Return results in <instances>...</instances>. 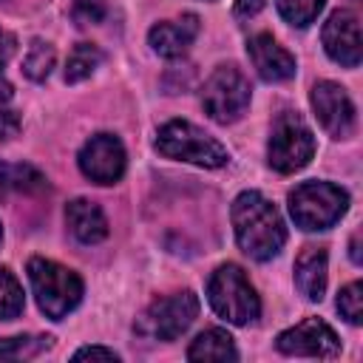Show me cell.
I'll list each match as a JSON object with an SVG mask.
<instances>
[{"label":"cell","mask_w":363,"mask_h":363,"mask_svg":"<svg viewBox=\"0 0 363 363\" xmlns=\"http://www.w3.org/2000/svg\"><path fill=\"white\" fill-rule=\"evenodd\" d=\"M233 230L238 247L255 258V261H272L284 241H286V227L281 213L269 199H264L258 190H244L233 201Z\"/></svg>","instance_id":"cell-1"},{"label":"cell","mask_w":363,"mask_h":363,"mask_svg":"<svg viewBox=\"0 0 363 363\" xmlns=\"http://www.w3.org/2000/svg\"><path fill=\"white\" fill-rule=\"evenodd\" d=\"M28 281H31V292L37 298V306L51 320H62L82 301V278L57 261L31 258L28 261Z\"/></svg>","instance_id":"cell-2"},{"label":"cell","mask_w":363,"mask_h":363,"mask_svg":"<svg viewBox=\"0 0 363 363\" xmlns=\"http://www.w3.org/2000/svg\"><path fill=\"white\" fill-rule=\"evenodd\" d=\"M207 301L218 318L235 326L255 323L261 315V301L244 269L235 264H221L207 281Z\"/></svg>","instance_id":"cell-3"},{"label":"cell","mask_w":363,"mask_h":363,"mask_svg":"<svg viewBox=\"0 0 363 363\" xmlns=\"http://www.w3.org/2000/svg\"><path fill=\"white\" fill-rule=\"evenodd\" d=\"M156 150L167 159L190 162L199 167H224L230 162L227 147L187 119H170L162 125L156 133Z\"/></svg>","instance_id":"cell-4"},{"label":"cell","mask_w":363,"mask_h":363,"mask_svg":"<svg viewBox=\"0 0 363 363\" xmlns=\"http://www.w3.org/2000/svg\"><path fill=\"white\" fill-rule=\"evenodd\" d=\"M349 210V193L332 182H303L289 193V216L301 230H326Z\"/></svg>","instance_id":"cell-5"},{"label":"cell","mask_w":363,"mask_h":363,"mask_svg":"<svg viewBox=\"0 0 363 363\" xmlns=\"http://www.w3.org/2000/svg\"><path fill=\"white\" fill-rule=\"evenodd\" d=\"M267 156H269V167H275L278 173H295L306 167L309 159L315 156V136L295 111H284L275 119Z\"/></svg>","instance_id":"cell-6"},{"label":"cell","mask_w":363,"mask_h":363,"mask_svg":"<svg viewBox=\"0 0 363 363\" xmlns=\"http://www.w3.org/2000/svg\"><path fill=\"white\" fill-rule=\"evenodd\" d=\"M250 94H252L250 79L235 65H218L201 88V105L213 122L230 125L244 116L250 105Z\"/></svg>","instance_id":"cell-7"},{"label":"cell","mask_w":363,"mask_h":363,"mask_svg":"<svg viewBox=\"0 0 363 363\" xmlns=\"http://www.w3.org/2000/svg\"><path fill=\"white\" fill-rule=\"evenodd\" d=\"M199 315V298L190 289L173 292L153 301L136 320V332L150 340H176L182 337Z\"/></svg>","instance_id":"cell-8"},{"label":"cell","mask_w":363,"mask_h":363,"mask_svg":"<svg viewBox=\"0 0 363 363\" xmlns=\"http://www.w3.org/2000/svg\"><path fill=\"white\" fill-rule=\"evenodd\" d=\"M77 162H79V170H82L85 179H91L96 184H113V182L122 179L128 156H125V147H122L119 136L96 133L82 145Z\"/></svg>","instance_id":"cell-9"},{"label":"cell","mask_w":363,"mask_h":363,"mask_svg":"<svg viewBox=\"0 0 363 363\" xmlns=\"http://www.w3.org/2000/svg\"><path fill=\"white\" fill-rule=\"evenodd\" d=\"M275 346L281 354H298V357H337L340 340L329 323L320 318H306L298 326L281 332L275 337Z\"/></svg>","instance_id":"cell-10"},{"label":"cell","mask_w":363,"mask_h":363,"mask_svg":"<svg viewBox=\"0 0 363 363\" xmlns=\"http://www.w3.org/2000/svg\"><path fill=\"white\" fill-rule=\"evenodd\" d=\"M309 102H312V111H315L320 128L329 136H335V139L352 136V130H354V105H352L343 85L323 79L312 88Z\"/></svg>","instance_id":"cell-11"},{"label":"cell","mask_w":363,"mask_h":363,"mask_svg":"<svg viewBox=\"0 0 363 363\" xmlns=\"http://www.w3.org/2000/svg\"><path fill=\"white\" fill-rule=\"evenodd\" d=\"M323 48L326 54L346 68H357L360 57H363V45H360V20L354 11L349 9H337L329 14V20L323 23L320 31Z\"/></svg>","instance_id":"cell-12"},{"label":"cell","mask_w":363,"mask_h":363,"mask_svg":"<svg viewBox=\"0 0 363 363\" xmlns=\"http://www.w3.org/2000/svg\"><path fill=\"white\" fill-rule=\"evenodd\" d=\"M247 54L264 82H284V79L295 77V57L284 45H278V40L272 34L250 37Z\"/></svg>","instance_id":"cell-13"},{"label":"cell","mask_w":363,"mask_h":363,"mask_svg":"<svg viewBox=\"0 0 363 363\" xmlns=\"http://www.w3.org/2000/svg\"><path fill=\"white\" fill-rule=\"evenodd\" d=\"M199 37V17L184 14L182 20H162L147 31V43L159 57H182Z\"/></svg>","instance_id":"cell-14"},{"label":"cell","mask_w":363,"mask_h":363,"mask_svg":"<svg viewBox=\"0 0 363 363\" xmlns=\"http://www.w3.org/2000/svg\"><path fill=\"white\" fill-rule=\"evenodd\" d=\"M65 224L71 230V235L79 244H99L108 235V218L99 210V204L88 201V199H74L65 207Z\"/></svg>","instance_id":"cell-15"},{"label":"cell","mask_w":363,"mask_h":363,"mask_svg":"<svg viewBox=\"0 0 363 363\" xmlns=\"http://www.w3.org/2000/svg\"><path fill=\"white\" fill-rule=\"evenodd\" d=\"M295 284L306 301H320L326 292V250L306 247L295 261Z\"/></svg>","instance_id":"cell-16"},{"label":"cell","mask_w":363,"mask_h":363,"mask_svg":"<svg viewBox=\"0 0 363 363\" xmlns=\"http://www.w3.org/2000/svg\"><path fill=\"white\" fill-rule=\"evenodd\" d=\"M187 360H238V352L224 329H207L190 343Z\"/></svg>","instance_id":"cell-17"},{"label":"cell","mask_w":363,"mask_h":363,"mask_svg":"<svg viewBox=\"0 0 363 363\" xmlns=\"http://www.w3.org/2000/svg\"><path fill=\"white\" fill-rule=\"evenodd\" d=\"M45 187V176L37 173L28 164H0V196H6L9 190H23V193H34Z\"/></svg>","instance_id":"cell-18"},{"label":"cell","mask_w":363,"mask_h":363,"mask_svg":"<svg viewBox=\"0 0 363 363\" xmlns=\"http://www.w3.org/2000/svg\"><path fill=\"white\" fill-rule=\"evenodd\" d=\"M51 335H20V337H3L0 340V360H28L40 352L51 349Z\"/></svg>","instance_id":"cell-19"},{"label":"cell","mask_w":363,"mask_h":363,"mask_svg":"<svg viewBox=\"0 0 363 363\" xmlns=\"http://www.w3.org/2000/svg\"><path fill=\"white\" fill-rule=\"evenodd\" d=\"M102 62V51L91 43H79L74 45V51L68 54V65H65V82H82L88 79Z\"/></svg>","instance_id":"cell-20"},{"label":"cell","mask_w":363,"mask_h":363,"mask_svg":"<svg viewBox=\"0 0 363 363\" xmlns=\"http://www.w3.org/2000/svg\"><path fill=\"white\" fill-rule=\"evenodd\" d=\"M54 60H57L54 45H51V43H43V40H34V43L28 45V51H26L23 74H26L28 79H34V82H43V79H48V74H51V68H54Z\"/></svg>","instance_id":"cell-21"},{"label":"cell","mask_w":363,"mask_h":363,"mask_svg":"<svg viewBox=\"0 0 363 363\" xmlns=\"http://www.w3.org/2000/svg\"><path fill=\"white\" fill-rule=\"evenodd\" d=\"M26 306L23 298V286L14 278V272H9L6 267H0V320H14Z\"/></svg>","instance_id":"cell-22"},{"label":"cell","mask_w":363,"mask_h":363,"mask_svg":"<svg viewBox=\"0 0 363 363\" xmlns=\"http://www.w3.org/2000/svg\"><path fill=\"white\" fill-rule=\"evenodd\" d=\"M326 0H275L281 17L295 26V28H306L309 23H315V17L320 14Z\"/></svg>","instance_id":"cell-23"},{"label":"cell","mask_w":363,"mask_h":363,"mask_svg":"<svg viewBox=\"0 0 363 363\" xmlns=\"http://www.w3.org/2000/svg\"><path fill=\"white\" fill-rule=\"evenodd\" d=\"M337 312L352 323H363V284L360 281H352L346 284L340 292H337Z\"/></svg>","instance_id":"cell-24"},{"label":"cell","mask_w":363,"mask_h":363,"mask_svg":"<svg viewBox=\"0 0 363 363\" xmlns=\"http://www.w3.org/2000/svg\"><path fill=\"white\" fill-rule=\"evenodd\" d=\"M108 6L105 0H71V14L79 26H94L105 17Z\"/></svg>","instance_id":"cell-25"},{"label":"cell","mask_w":363,"mask_h":363,"mask_svg":"<svg viewBox=\"0 0 363 363\" xmlns=\"http://www.w3.org/2000/svg\"><path fill=\"white\" fill-rule=\"evenodd\" d=\"M74 360H105V363H116L119 354L113 349H105V346H82L74 352Z\"/></svg>","instance_id":"cell-26"},{"label":"cell","mask_w":363,"mask_h":363,"mask_svg":"<svg viewBox=\"0 0 363 363\" xmlns=\"http://www.w3.org/2000/svg\"><path fill=\"white\" fill-rule=\"evenodd\" d=\"M14 51H17V40H14V34H9L6 28H0V71L9 65V60L14 57Z\"/></svg>","instance_id":"cell-27"},{"label":"cell","mask_w":363,"mask_h":363,"mask_svg":"<svg viewBox=\"0 0 363 363\" xmlns=\"http://www.w3.org/2000/svg\"><path fill=\"white\" fill-rule=\"evenodd\" d=\"M20 130V116L14 111H0V139H11Z\"/></svg>","instance_id":"cell-28"},{"label":"cell","mask_w":363,"mask_h":363,"mask_svg":"<svg viewBox=\"0 0 363 363\" xmlns=\"http://www.w3.org/2000/svg\"><path fill=\"white\" fill-rule=\"evenodd\" d=\"M267 6V0H235V17H255L261 9Z\"/></svg>","instance_id":"cell-29"},{"label":"cell","mask_w":363,"mask_h":363,"mask_svg":"<svg viewBox=\"0 0 363 363\" xmlns=\"http://www.w3.org/2000/svg\"><path fill=\"white\" fill-rule=\"evenodd\" d=\"M349 255L354 264H360V235H352V247H349Z\"/></svg>","instance_id":"cell-30"},{"label":"cell","mask_w":363,"mask_h":363,"mask_svg":"<svg viewBox=\"0 0 363 363\" xmlns=\"http://www.w3.org/2000/svg\"><path fill=\"white\" fill-rule=\"evenodd\" d=\"M6 99H11V85L0 82V102H6Z\"/></svg>","instance_id":"cell-31"},{"label":"cell","mask_w":363,"mask_h":363,"mask_svg":"<svg viewBox=\"0 0 363 363\" xmlns=\"http://www.w3.org/2000/svg\"><path fill=\"white\" fill-rule=\"evenodd\" d=\"M0 241H3V224H0Z\"/></svg>","instance_id":"cell-32"}]
</instances>
